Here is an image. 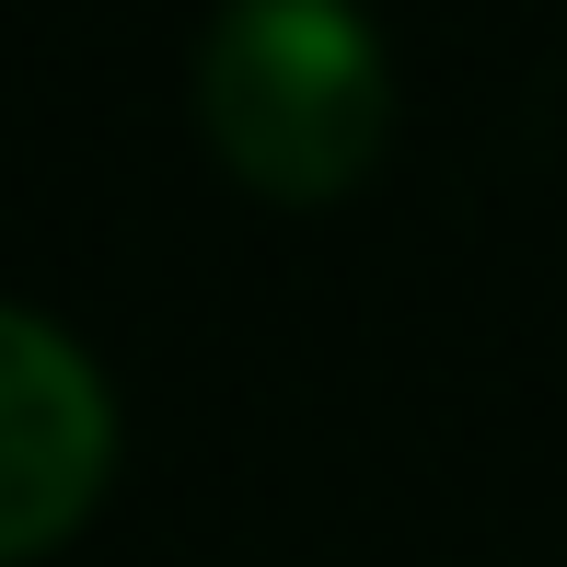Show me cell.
<instances>
[{"mask_svg":"<svg viewBox=\"0 0 567 567\" xmlns=\"http://www.w3.org/2000/svg\"><path fill=\"white\" fill-rule=\"evenodd\" d=\"M197 127L255 197L324 209L394 140V70L382 35L324 0H255L197 47Z\"/></svg>","mask_w":567,"mask_h":567,"instance_id":"cell-1","label":"cell"},{"mask_svg":"<svg viewBox=\"0 0 567 567\" xmlns=\"http://www.w3.org/2000/svg\"><path fill=\"white\" fill-rule=\"evenodd\" d=\"M116 463V405L59 324L0 301V567L47 556Z\"/></svg>","mask_w":567,"mask_h":567,"instance_id":"cell-2","label":"cell"}]
</instances>
